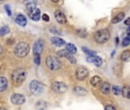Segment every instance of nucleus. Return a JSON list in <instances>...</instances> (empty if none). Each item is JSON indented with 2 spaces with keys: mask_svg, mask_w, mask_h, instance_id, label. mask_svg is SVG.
<instances>
[{
  "mask_svg": "<svg viewBox=\"0 0 130 110\" xmlns=\"http://www.w3.org/2000/svg\"><path fill=\"white\" fill-rule=\"evenodd\" d=\"M121 94L124 99H129L130 97V87L129 86H123V88H121Z\"/></svg>",
  "mask_w": 130,
  "mask_h": 110,
  "instance_id": "19",
  "label": "nucleus"
},
{
  "mask_svg": "<svg viewBox=\"0 0 130 110\" xmlns=\"http://www.w3.org/2000/svg\"><path fill=\"white\" fill-rule=\"evenodd\" d=\"M10 101L15 106H21L25 102V96L23 94H13L10 96Z\"/></svg>",
  "mask_w": 130,
  "mask_h": 110,
  "instance_id": "8",
  "label": "nucleus"
},
{
  "mask_svg": "<svg viewBox=\"0 0 130 110\" xmlns=\"http://www.w3.org/2000/svg\"><path fill=\"white\" fill-rule=\"evenodd\" d=\"M5 8H6L7 14H8L9 16H11V10H10V8H9V6H8V5H6V6H5Z\"/></svg>",
  "mask_w": 130,
  "mask_h": 110,
  "instance_id": "34",
  "label": "nucleus"
},
{
  "mask_svg": "<svg viewBox=\"0 0 130 110\" xmlns=\"http://www.w3.org/2000/svg\"><path fill=\"white\" fill-rule=\"evenodd\" d=\"M52 43L54 46H57V47H59V46H64L65 45V41L63 40L62 38H59V37H52Z\"/></svg>",
  "mask_w": 130,
  "mask_h": 110,
  "instance_id": "15",
  "label": "nucleus"
},
{
  "mask_svg": "<svg viewBox=\"0 0 130 110\" xmlns=\"http://www.w3.org/2000/svg\"><path fill=\"white\" fill-rule=\"evenodd\" d=\"M26 78V70L23 68H18L15 69L11 74V80L15 85H22V83Z\"/></svg>",
  "mask_w": 130,
  "mask_h": 110,
  "instance_id": "1",
  "label": "nucleus"
},
{
  "mask_svg": "<svg viewBox=\"0 0 130 110\" xmlns=\"http://www.w3.org/2000/svg\"><path fill=\"white\" fill-rule=\"evenodd\" d=\"M0 110H8V109H5V108H0Z\"/></svg>",
  "mask_w": 130,
  "mask_h": 110,
  "instance_id": "39",
  "label": "nucleus"
},
{
  "mask_svg": "<svg viewBox=\"0 0 130 110\" xmlns=\"http://www.w3.org/2000/svg\"><path fill=\"white\" fill-rule=\"evenodd\" d=\"M0 70H1V67H0Z\"/></svg>",
  "mask_w": 130,
  "mask_h": 110,
  "instance_id": "40",
  "label": "nucleus"
},
{
  "mask_svg": "<svg viewBox=\"0 0 130 110\" xmlns=\"http://www.w3.org/2000/svg\"><path fill=\"white\" fill-rule=\"evenodd\" d=\"M129 44H130V37H126V38L122 40V46H124V47H127V46H129Z\"/></svg>",
  "mask_w": 130,
  "mask_h": 110,
  "instance_id": "31",
  "label": "nucleus"
},
{
  "mask_svg": "<svg viewBox=\"0 0 130 110\" xmlns=\"http://www.w3.org/2000/svg\"><path fill=\"white\" fill-rule=\"evenodd\" d=\"M47 107H48L47 102L43 101V100H40V101H38V102L36 103L37 110H46V109H47Z\"/></svg>",
  "mask_w": 130,
  "mask_h": 110,
  "instance_id": "18",
  "label": "nucleus"
},
{
  "mask_svg": "<svg viewBox=\"0 0 130 110\" xmlns=\"http://www.w3.org/2000/svg\"><path fill=\"white\" fill-rule=\"evenodd\" d=\"M105 110H117V109H115L114 106H112V104H108V106L105 107Z\"/></svg>",
  "mask_w": 130,
  "mask_h": 110,
  "instance_id": "33",
  "label": "nucleus"
},
{
  "mask_svg": "<svg viewBox=\"0 0 130 110\" xmlns=\"http://www.w3.org/2000/svg\"><path fill=\"white\" fill-rule=\"evenodd\" d=\"M121 60L123 62H128L130 60V51H124L123 53L121 54Z\"/></svg>",
  "mask_w": 130,
  "mask_h": 110,
  "instance_id": "23",
  "label": "nucleus"
},
{
  "mask_svg": "<svg viewBox=\"0 0 130 110\" xmlns=\"http://www.w3.org/2000/svg\"><path fill=\"white\" fill-rule=\"evenodd\" d=\"M66 51L70 53V54H75L76 53V47L73 45V44H66Z\"/></svg>",
  "mask_w": 130,
  "mask_h": 110,
  "instance_id": "22",
  "label": "nucleus"
},
{
  "mask_svg": "<svg viewBox=\"0 0 130 110\" xmlns=\"http://www.w3.org/2000/svg\"><path fill=\"white\" fill-rule=\"evenodd\" d=\"M50 1H52V2H58L59 0H50Z\"/></svg>",
  "mask_w": 130,
  "mask_h": 110,
  "instance_id": "38",
  "label": "nucleus"
},
{
  "mask_svg": "<svg viewBox=\"0 0 130 110\" xmlns=\"http://www.w3.org/2000/svg\"><path fill=\"white\" fill-rule=\"evenodd\" d=\"M124 23H126V25H127V27H128V25L130 24V20H129V18H127V20H126V22H124Z\"/></svg>",
  "mask_w": 130,
  "mask_h": 110,
  "instance_id": "35",
  "label": "nucleus"
},
{
  "mask_svg": "<svg viewBox=\"0 0 130 110\" xmlns=\"http://www.w3.org/2000/svg\"><path fill=\"white\" fill-rule=\"evenodd\" d=\"M15 22L17 23L18 25H21V27H25V25H26V23H27V20H26V17H25L24 15L20 14V15L16 16Z\"/></svg>",
  "mask_w": 130,
  "mask_h": 110,
  "instance_id": "13",
  "label": "nucleus"
},
{
  "mask_svg": "<svg viewBox=\"0 0 130 110\" xmlns=\"http://www.w3.org/2000/svg\"><path fill=\"white\" fill-rule=\"evenodd\" d=\"M88 76H89V71H88L87 68L80 67V68H78V69H76V71H75L76 79H79V80H85Z\"/></svg>",
  "mask_w": 130,
  "mask_h": 110,
  "instance_id": "7",
  "label": "nucleus"
},
{
  "mask_svg": "<svg viewBox=\"0 0 130 110\" xmlns=\"http://www.w3.org/2000/svg\"><path fill=\"white\" fill-rule=\"evenodd\" d=\"M102 81V79H101V77H98V76H95V77H92L91 79H90V85L92 86V87H96L97 85H98L99 83Z\"/></svg>",
  "mask_w": 130,
  "mask_h": 110,
  "instance_id": "21",
  "label": "nucleus"
},
{
  "mask_svg": "<svg viewBox=\"0 0 130 110\" xmlns=\"http://www.w3.org/2000/svg\"><path fill=\"white\" fill-rule=\"evenodd\" d=\"M52 88L55 93L62 94V93H64L67 91V85L65 83H63V81H55V83H53Z\"/></svg>",
  "mask_w": 130,
  "mask_h": 110,
  "instance_id": "6",
  "label": "nucleus"
},
{
  "mask_svg": "<svg viewBox=\"0 0 130 110\" xmlns=\"http://www.w3.org/2000/svg\"><path fill=\"white\" fill-rule=\"evenodd\" d=\"M111 90H112V93L114 95H120L121 94V88H120L119 86H117V85H113L112 87H111Z\"/></svg>",
  "mask_w": 130,
  "mask_h": 110,
  "instance_id": "25",
  "label": "nucleus"
},
{
  "mask_svg": "<svg viewBox=\"0 0 130 110\" xmlns=\"http://www.w3.org/2000/svg\"><path fill=\"white\" fill-rule=\"evenodd\" d=\"M76 34H78L80 38H86L87 37V31H86L85 29H78L76 30Z\"/></svg>",
  "mask_w": 130,
  "mask_h": 110,
  "instance_id": "26",
  "label": "nucleus"
},
{
  "mask_svg": "<svg viewBox=\"0 0 130 110\" xmlns=\"http://www.w3.org/2000/svg\"><path fill=\"white\" fill-rule=\"evenodd\" d=\"M123 18H124V13H123V11H121V13H119L114 18H113V20H112V23H113V24H117V23L121 22Z\"/></svg>",
  "mask_w": 130,
  "mask_h": 110,
  "instance_id": "20",
  "label": "nucleus"
},
{
  "mask_svg": "<svg viewBox=\"0 0 130 110\" xmlns=\"http://www.w3.org/2000/svg\"><path fill=\"white\" fill-rule=\"evenodd\" d=\"M82 51L83 52L86 53V54H87L88 56H94V55H96V52H94V51H90V50H88L87 47H85V46H83L82 47Z\"/></svg>",
  "mask_w": 130,
  "mask_h": 110,
  "instance_id": "28",
  "label": "nucleus"
},
{
  "mask_svg": "<svg viewBox=\"0 0 130 110\" xmlns=\"http://www.w3.org/2000/svg\"><path fill=\"white\" fill-rule=\"evenodd\" d=\"M30 52V45L26 43H18L15 47V55L17 57H25Z\"/></svg>",
  "mask_w": 130,
  "mask_h": 110,
  "instance_id": "4",
  "label": "nucleus"
},
{
  "mask_svg": "<svg viewBox=\"0 0 130 110\" xmlns=\"http://www.w3.org/2000/svg\"><path fill=\"white\" fill-rule=\"evenodd\" d=\"M8 87V80L5 77H0V92H5Z\"/></svg>",
  "mask_w": 130,
  "mask_h": 110,
  "instance_id": "17",
  "label": "nucleus"
},
{
  "mask_svg": "<svg viewBox=\"0 0 130 110\" xmlns=\"http://www.w3.org/2000/svg\"><path fill=\"white\" fill-rule=\"evenodd\" d=\"M1 54H2V46L0 45V55H1Z\"/></svg>",
  "mask_w": 130,
  "mask_h": 110,
  "instance_id": "37",
  "label": "nucleus"
},
{
  "mask_svg": "<svg viewBox=\"0 0 130 110\" xmlns=\"http://www.w3.org/2000/svg\"><path fill=\"white\" fill-rule=\"evenodd\" d=\"M70 55V53L67 52L66 50H63V51H58L57 52V56H63V57H67Z\"/></svg>",
  "mask_w": 130,
  "mask_h": 110,
  "instance_id": "29",
  "label": "nucleus"
},
{
  "mask_svg": "<svg viewBox=\"0 0 130 110\" xmlns=\"http://www.w3.org/2000/svg\"><path fill=\"white\" fill-rule=\"evenodd\" d=\"M110 31L107 29H102V30H98L96 33L94 34V38L95 40L97 41L98 44H105L106 41L110 40Z\"/></svg>",
  "mask_w": 130,
  "mask_h": 110,
  "instance_id": "3",
  "label": "nucleus"
},
{
  "mask_svg": "<svg viewBox=\"0 0 130 110\" xmlns=\"http://www.w3.org/2000/svg\"><path fill=\"white\" fill-rule=\"evenodd\" d=\"M14 43V39H9L8 40V44H13Z\"/></svg>",
  "mask_w": 130,
  "mask_h": 110,
  "instance_id": "36",
  "label": "nucleus"
},
{
  "mask_svg": "<svg viewBox=\"0 0 130 110\" xmlns=\"http://www.w3.org/2000/svg\"><path fill=\"white\" fill-rule=\"evenodd\" d=\"M55 18H56V21L58 23H61V24H65V23H66V16L64 15V13H62V11H59V10L55 11Z\"/></svg>",
  "mask_w": 130,
  "mask_h": 110,
  "instance_id": "12",
  "label": "nucleus"
},
{
  "mask_svg": "<svg viewBox=\"0 0 130 110\" xmlns=\"http://www.w3.org/2000/svg\"><path fill=\"white\" fill-rule=\"evenodd\" d=\"M29 15H30V17H31L32 21H34V22H38V21L40 20V17H41V11H40V9L37 7V8H34L33 10H32L31 13L29 14Z\"/></svg>",
  "mask_w": 130,
  "mask_h": 110,
  "instance_id": "11",
  "label": "nucleus"
},
{
  "mask_svg": "<svg viewBox=\"0 0 130 110\" xmlns=\"http://www.w3.org/2000/svg\"><path fill=\"white\" fill-rule=\"evenodd\" d=\"M34 8H37V5H36V2H33V1H31L30 4H26V11L27 13H31L32 10H33Z\"/></svg>",
  "mask_w": 130,
  "mask_h": 110,
  "instance_id": "24",
  "label": "nucleus"
},
{
  "mask_svg": "<svg viewBox=\"0 0 130 110\" xmlns=\"http://www.w3.org/2000/svg\"><path fill=\"white\" fill-rule=\"evenodd\" d=\"M43 46H45L43 40H41V39L37 40L36 43H34V45H33V53L34 54H41L42 51H43Z\"/></svg>",
  "mask_w": 130,
  "mask_h": 110,
  "instance_id": "9",
  "label": "nucleus"
},
{
  "mask_svg": "<svg viewBox=\"0 0 130 110\" xmlns=\"http://www.w3.org/2000/svg\"><path fill=\"white\" fill-rule=\"evenodd\" d=\"M42 20L45 21V22H49V20H50L49 15H47V14H43V15H42Z\"/></svg>",
  "mask_w": 130,
  "mask_h": 110,
  "instance_id": "32",
  "label": "nucleus"
},
{
  "mask_svg": "<svg viewBox=\"0 0 130 110\" xmlns=\"http://www.w3.org/2000/svg\"><path fill=\"white\" fill-rule=\"evenodd\" d=\"M33 61H34V63H36L37 65L40 64V61H41V58H40V54H34Z\"/></svg>",
  "mask_w": 130,
  "mask_h": 110,
  "instance_id": "30",
  "label": "nucleus"
},
{
  "mask_svg": "<svg viewBox=\"0 0 130 110\" xmlns=\"http://www.w3.org/2000/svg\"><path fill=\"white\" fill-rule=\"evenodd\" d=\"M9 33V28L8 27H2L0 28V37H5L6 34Z\"/></svg>",
  "mask_w": 130,
  "mask_h": 110,
  "instance_id": "27",
  "label": "nucleus"
},
{
  "mask_svg": "<svg viewBox=\"0 0 130 110\" xmlns=\"http://www.w3.org/2000/svg\"><path fill=\"white\" fill-rule=\"evenodd\" d=\"M87 61H88V62L94 63L96 67H102V65H103V60H102L99 56H97V55L88 56V57H87Z\"/></svg>",
  "mask_w": 130,
  "mask_h": 110,
  "instance_id": "10",
  "label": "nucleus"
},
{
  "mask_svg": "<svg viewBox=\"0 0 130 110\" xmlns=\"http://www.w3.org/2000/svg\"><path fill=\"white\" fill-rule=\"evenodd\" d=\"M101 92L103 94H108L111 92V85L106 81H101Z\"/></svg>",
  "mask_w": 130,
  "mask_h": 110,
  "instance_id": "14",
  "label": "nucleus"
},
{
  "mask_svg": "<svg viewBox=\"0 0 130 110\" xmlns=\"http://www.w3.org/2000/svg\"><path fill=\"white\" fill-rule=\"evenodd\" d=\"M43 88H45L43 84L38 80H32L31 83H30V91H31V93L33 95L41 94V93L43 92Z\"/></svg>",
  "mask_w": 130,
  "mask_h": 110,
  "instance_id": "5",
  "label": "nucleus"
},
{
  "mask_svg": "<svg viewBox=\"0 0 130 110\" xmlns=\"http://www.w3.org/2000/svg\"><path fill=\"white\" fill-rule=\"evenodd\" d=\"M73 92L75 93L76 95H79V96H83V95L87 94V91H86V88L81 87V86H75V87L73 88Z\"/></svg>",
  "mask_w": 130,
  "mask_h": 110,
  "instance_id": "16",
  "label": "nucleus"
},
{
  "mask_svg": "<svg viewBox=\"0 0 130 110\" xmlns=\"http://www.w3.org/2000/svg\"><path fill=\"white\" fill-rule=\"evenodd\" d=\"M46 65L47 68H49L50 70H59L62 68V62L59 61V58L57 56L54 55H49L46 58Z\"/></svg>",
  "mask_w": 130,
  "mask_h": 110,
  "instance_id": "2",
  "label": "nucleus"
}]
</instances>
